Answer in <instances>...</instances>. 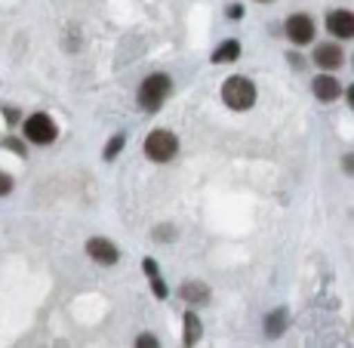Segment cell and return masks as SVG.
I'll return each mask as SVG.
<instances>
[{"mask_svg": "<svg viewBox=\"0 0 354 348\" xmlns=\"http://www.w3.org/2000/svg\"><path fill=\"white\" fill-rule=\"evenodd\" d=\"M241 12H243L241 6H231V10H228V16H231V19H241Z\"/></svg>", "mask_w": 354, "mask_h": 348, "instance_id": "cell-19", "label": "cell"}, {"mask_svg": "<svg viewBox=\"0 0 354 348\" xmlns=\"http://www.w3.org/2000/svg\"><path fill=\"white\" fill-rule=\"evenodd\" d=\"M265 320H268V324H265V333H268V336H281V333L287 330V309H277L274 315H268Z\"/></svg>", "mask_w": 354, "mask_h": 348, "instance_id": "cell-12", "label": "cell"}, {"mask_svg": "<svg viewBox=\"0 0 354 348\" xmlns=\"http://www.w3.org/2000/svg\"><path fill=\"white\" fill-rule=\"evenodd\" d=\"M136 345H142V348H154V345H158V339H154L151 333H142V336L136 339Z\"/></svg>", "mask_w": 354, "mask_h": 348, "instance_id": "cell-15", "label": "cell"}, {"mask_svg": "<svg viewBox=\"0 0 354 348\" xmlns=\"http://www.w3.org/2000/svg\"><path fill=\"white\" fill-rule=\"evenodd\" d=\"M124 142H127V136H124V133H118V136H114V139L105 145V161H114V158H118V154H120V148H124Z\"/></svg>", "mask_w": 354, "mask_h": 348, "instance_id": "cell-14", "label": "cell"}, {"mask_svg": "<svg viewBox=\"0 0 354 348\" xmlns=\"http://www.w3.org/2000/svg\"><path fill=\"white\" fill-rule=\"evenodd\" d=\"M3 145L10 148V152H16V154H25V145H22V142H19V139H6Z\"/></svg>", "mask_w": 354, "mask_h": 348, "instance_id": "cell-17", "label": "cell"}, {"mask_svg": "<svg viewBox=\"0 0 354 348\" xmlns=\"http://www.w3.org/2000/svg\"><path fill=\"white\" fill-rule=\"evenodd\" d=\"M326 28H330V34H336V37L348 40L354 34V16L348 10H333L330 16H326Z\"/></svg>", "mask_w": 354, "mask_h": 348, "instance_id": "cell-7", "label": "cell"}, {"mask_svg": "<svg viewBox=\"0 0 354 348\" xmlns=\"http://www.w3.org/2000/svg\"><path fill=\"white\" fill-rule=\"evenodd\" d=\"M86 253H90V259H96L99 265H114L120 259V250L108 237H90L86 241Z\"/></svg>", "mask_w": 354, "mask_h": 348, "instance_id": "cell-6", "label": "cell"}, {"mask_svg": "<svg viewBox=\"0 0 354 348\" xmlns=\"http://www.w3.org/2000/svg\"><path fill=\"white\" fill-rule=\"evenodd\" d=\"M315 62L321 65V68H326V71H333V68H339L345 62V53L339 50L336 44H321L315 50Z\"/></svg>", "mask_w": 354, "mask_h": 348, "instance_id": "cell-8", "label": "cell"}, {"mask_svg": "<svg viewBox=\"0 0 354 348\" xmlns=\"http://www.w3.org/2000/svg\"><path fill=\"white\" fill-rule=\"evenodd\" d=\"M176 152H179V139H176L169 129H154V133L145 139V158L154 161V163L173 161Z\"/></svg>", "mask_w": 354, "mask_h": 348, "instance_id": "cell-3", "label": "cell"}, {"mask_svg": "<svg viewBox=\"0 0 354 348\" xmlns=\"http://www.w3.org/2000/svg\"><path fill=\"white\" fill-rule=\"evenodd\" d=\"M256 3H271V0H256Z\"/></svg>", "mask_w": 354, "mask_h": 348, "instance_id": "cell-20", "label": "cell"}, {"mask_svg": "<svg viewBox=\"0 0 354 348\" xmlns=\"http://www.w3.org/2000/svg\"><path fill=\"white\" fill-rule=\"evenodd\" d=\"M22 129H25V136H28V142H34V145H50V142H56V136H59L56 120H53L50 114H44V111L25 118Z\"/></svg>", "mask_w": 354, "mask_h": 348, "instance_id": "cell-4", "label": "cell"}, {"mask_svg": "<svg viewBox=\"0 0 354 348\" xmlns=\"http://www.w3.org/2000/svg\"><path fill=\"white\" fill-rule=\"evenodd\" d=\"M169 93H173V80H169V74H163V71L148 74L139 86V108L142 111H158L163 102L169 99Z\"/></svg>", "mask_w": 354, "mask_h": 348, "instance_id": "cell-1", "label": "cell"}, {"mask_svg": "<svg viewBox=\"0 0 354 348\" xmlns=\"http://www.w3.org/2000/svg\"><path fill=\"white\" fill-rule=\"evenodd\" d=\"M201 333H203L201 320H197L194 311H188V315H185V345H194L197 339H201Z\"/></svg>", "mask_w": 354, "mask_h": 348, "instance_id": "cell-13", "label": "cell"}, {"mask_svg": "<svg viewBox=\"0 0 354 348\" xmlns=\"http://www.w3.org/2000/svg\"><path fill=\"white\" fill-rule=\"evenodd\" d=\"M241 56V40H222L219 46H216V53H213V62L216 65H222V62H234V59Z\"/></svg>", "mask_w": 354, "mask_h": 348, "instance_id": "cell-11", "label": "cell"}, {"mask_svg": "<svg viewBox=\"0 0 354 348\" xmlns=\"http://www.w3.org/2000/svg\"><path fill=\"white\" fill-rule=\"evenodd\" d=\"M222 102L231 111H247L256 105V84L247 77H228L222 86Z\"/></svg>", "mask_w": 354, "mask_h": 348, "instance_id": "cell-2", "label": "cell"}, {"mask_svg": "<svg viewBox=\"0 0 354 348\" xmlns=\"http://www.w3.org/2000/svg\"><path fill=\"white\" fill-rule=\"evenodd\" d=\"M311 90H315V95L321 102H336L339 95H342V86H339V80L330 77V74H321V77H315Z\"/></svg>", "mask_w": 354, "mask_h": 348, "instance_id": "cell-9", "label": "cell"}, {"mask_svg": "<svg viewBox=\"0 0 354 348\" xmlns=\"http://www.w3.org/2000/svg\"><path fill=\"white\" fill-rule=\"evenodd\" d=\"M176 235V231H169V228H158V237H160V241H167V237H173Z\"/></svg>", "mask_w": 354, "mask_h": 348, "instance_id": "cell-18", "label": "cell"}, {"mask_svg": "<svg viewBox=\"0 0 354 348\" xmlns=\"http://www.w3.org/2000/svg\"><path fill=\"white\" fill-rule=\"evenodd\" d=\"M12 191V179L6 173H0V197H6Z\"/></svg>", "mask_w": 354, "mask_h": 348, "instance_id": "cell-16", "label": "cell"}, {"mask_svg": "<svg viewBox=\"0 0 354 348\" xmlns=\"http://www.w3.org/2000/svg\"><path fill=\"white\" fill-rule=\"evenodd\" d=\"M179 296L192 305H203V302H209V286L201 281H185L179 286Z\"/></svg>", "mask_w": 354, "mask_h": 348, "instance_id": "cell-10", "label": "cell"}, {"mask_svg": "<svg viewBox=\"0 0 354 348\" xmlns=\"http://www.w3.org/2000/svg\"><path fill=\"white\" fill-rule=\"evenodd\" d=\"M287 37L296 46L311 44V40H315V22H311V16H305V12H296V16H290L287 19Z\"/></svg>", "mask_w": 354, "mask_h": 348, "instance_id": "cell-5", "label": "cell"}]
</instances>
